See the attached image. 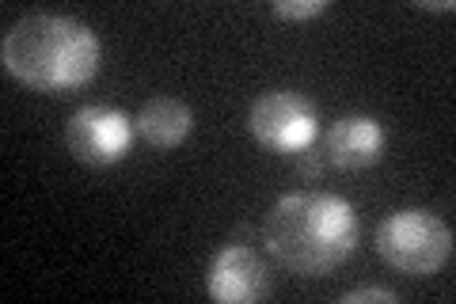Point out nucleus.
Here are the masks:
<instances>
[{
    "mask_svg": "<svg viewBox=\"0 0 456 304\" xmlns=\"http://www.w3.org/2000/svg\"><path fill=\"white\" fill-rule=\"evenodd\" d=\"M263 240L274 263L297 278H327L358 248V213L342 194H281L263 221Z\"/></svg>",
    "mask_w": 456,
    "mask_h": 304,
    "instance_id": "f257e3e1",
    "label": "nucleus"
},
{
    "mask_svg": "<svg viewBox=\"0 0 456 304\" xmlns=\"http://www.w3.org/2000/svg\"><path fill=\"white\" fill-rule=\"evenodd\" d=\"M0 57H4V69L27 88L61 95L95 77L103 46L88 23L57 16V12H31L8 27Z\"/></svg>",
    "mask_w": 456,
    "mask_h": 304,
    "instance_id": "f03ea898",
    "label": "nucleus"
},
{
    "mask_svg": "<svg viewBox=\"0 0 456 304\" xmlns=\"http://www.w3.org/2000/svg\"><path fill=\"white\" fill-rule=\"evenodd\" d=\"M377 255L399 274L430 278L452 259V228L430 210H395L377 228Z\"/></svg>",
    "mask_w": 456,
    "mask_h": 304,
    "instance_id": "7ed1b4c3",
    "label": "nucleus"
},
{
    "mask_svg": "<svg viewBox=\"0 0 456 304\" xmlns=\"http://www.w3.org/2000/svg\"><path fill=\"white\" fill-rule=\"evenodd\" d=\"M248 129L251 137L270 152L297 156L312 149V141L320 134V114L312 107V99L289 88H274L259 95L248 111Z\"/></svg>",
    "mask_w": 456,
    "mask_h": 304,
    "instance_id": "20e7f679",
    "label": "nucleus"
},
{
    "mask_svg": "<svg viewBox=\"0 0 456 304\" xmlns=\"http://www.w3.org/2000/svg\"><path fill=\"white\" fill-rule=\"evenodd\" d=\"M65 141L80 164L92 168L118 164L134 144V119L114 107H80L65 122Z\"/></svg>",
    "mask_w": 456,
    "mask_h": 304,
    "instance_id": "39448f33",
    "label": "nucleus"
},
{
    "mask_svg": "<svg viewBox=\"0 0 456 304\" xmlns=\"http://www.w3.org/2000/svg\"><path fill=\"white\" fill-rule=\"evenodd\" d=\"M206 289L213 300H224V304L263 300L270 293V267L248 243H224L209 263Z\"/></svg>",
    "mask_w": 456,
    "mask_h": 304,
    "instance_id": "423d86ee",
    "label": "nucleus"
},
{
    "mask_svg": "<svg viewBox=\"0 0 456 304\" xmlns=\"http://www.w3.org/2000/svg\"><path fill=\"white\" fill-rule=\"evenodd\" d=\"M388 134L373 114H342L338 122L327 126L323 134V156L327 164H335L342 171H358V168H373L384 156Z\"/></svg>",
    "mask_w": 456,
    "mask_h": 304,
    "instance_id": "0eeeda50",
    "label": "nucleus"
},
{
    "mask_svg": "<svg viewBox=\"0 0 456 304\" xmlns=\"http://www.w3.org/2000/svg\"><path fill=\"white\" fill-rule=\"evenodd\" d=\"M191 126H194L191 107L175 95L149 99V103L137 111V122H134V129L152 144V149H175V144L187 141Z\"/></svg>",
    "mask_w": 456,
    "mask_h": 304,
    "instance_id": "6e6552de",
    "label": "nucleus"
},
{
    "mask_svg": "<svg viewBox=\"0 0 456 304\" xmlns=\"http://www.w3.org/2000/svg\"><path fill=\"white\" fill-rule=\"evenodd\" d=\"M274 12L281 20H312L327 12V0H278Z\"/></svg>",
    "mask_w": 456,
    "mask_h": 304,
    "instance_id": "1a4fd4ad",
    "label": "nucleus"
},
{
    "mask_svg": "<svg viewBox=\"0 0 456 304\" xmlns=\"http://www.w3.org/2000/svg\"><path fill=\"white\" fill-rule=\"evenodd\" d=\"M365 300L395 304L399 293H395V289H384V285H365V289H354V293H342V304H365Z\"/></svg>",
    "mask_w": 456,
    "mask_h": 304,
    "instance_id": "9d476101",
    "label": "nucleus"
},
{
    "mask_svg": "<svg viewBox=\"0 0 456 304\" xmlns=\"http://www.w3.org/2000/svg\"><path fill=\"white\" fill-rule=\"evenodd\" d=\"M297 171H301L305 179H320V176H323V160H320V152H312V149L297 152Z\"/></svg>",
    "mask_w": 456,
    "mask_h": 304,
    "instance_id": "9b49d317",
    "label": "nucleus"
},
{
    "mask_svg": "<svg viewBox=\"0 0 456 304\" xmlns=\"http://www.w3.org/2000/svg\"><path fill=\"white\" fill-rule=\"evenodd\" d=\"M422 8L426 12H452L456 4H452V0H422Z\"/></svg>",
    "mask_w": 456,
    "mask_h": 304,
    "instance_id": "f8f14e48",
    "label": "nucleus"
}]
</instances>
